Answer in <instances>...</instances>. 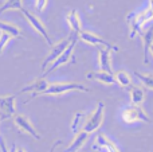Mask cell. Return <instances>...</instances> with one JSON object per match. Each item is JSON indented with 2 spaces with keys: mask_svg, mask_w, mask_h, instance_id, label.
<instances>
[{
  "mask_svg": "<svg viewBox=\"0 0 153 152\" xmlns=\"http://www.w3.org/2000/svg\"><path fill=\"white\" fill-rule=\"evenodd\" d=\"M149 53H151V54H152V57H153V43H152L151 48H149Z\"/></svg>",
  "mask_w": 153,
  "mask_h": 152,
  "instance_id": "28",
  "label": "cell"
},
{
  "mask_svg": "<svg viewBox=\"0 0 153 152\" xmlns=\"http://www.w3.org/2000/svg\"><path fill=\"white\" fill-rule=\"evenodd\" d=\"M141 38H143V45H144V63H148L149 48H151L153 43V26L149 27L144 34H141Z\"/></svg>",
  "mask_w": 153,
  "mask_h": 152,
  "instance_id": "16",
  "label": "cell"
},
{
  "mask_svg": "<svg viewBox=\"0 0 153 152\" xmlns=\"http://www.w3.org/2000/svg\"><path fill=\"white\" fill-rule=\"evenodd\" d=\"M91 150L93 151H98V150H106L108 152H120V150L117 148V145L106 136L105 133L100 132L97 135L94 140V144L91 145Z\"/></svg>",
  "mask_w": 153,
  "mask_h": 152,
  "instance_id": "10",
  "label": "cell"
},
{
  "mask_svg": "<svg viewBox=\"0 0 153 152\" xmlns=\"http://www.w3.org/2000/svg\"><path fill=\"white\" fill-rule=\"evenodd\" d=\"M103 117H105V104L102 101H100L97 104L95 110L91 115H87V118L85 121V125L82 128V131H85L86 133H93L95 132L103 123Z\"/></svg>",
  "mask_w": 153,
  "mask_h": 152,
  "instance_id": "4",
  "label": "cell"
},
{
  "mask_svg": "<svg viewBox=\"0 0 153 152\" xmlns=\"http://www.w3.org/2000/svg\"><path fill=\"white\" fill-rule=\"evenodd\" d=\"M13 123H15V125L18 127L22 132L30 135V136H32L36 140H40V135L38 133V131L31 124V121L28 120V117H26L24 115H15L13 116Z\"/></svg>",
  "mask_w": 153,
  "mask_h": 152,
  "instance_id": "9",
  "label": "cell"
},
{
  "mask_svg": "<svg viewBox=\"0 0 153 152\" xmlns=\"http://www.w3.org/2000/svg\"><path fill=\"white\" fill-rule=\"evenodd\" d=\"M114 80H116V83L117 85H120L121 88H129L130 85H132V78H130V75L128 74L126 72H124V70H120V72L114 73Z\"/></svg>",
  "mask_w": 153,
  "mask_h": 152,
  "instance_id": "20",
  "label": "cell"
},
{
  "mask_svg": "<svg viewBox=\"0 0 153 152\" xmlns=\"http://www.w3.org/2000/svg\"><path fill=\"white\" fill-rule=\"evenodd\" d=\"M98 57H100V69H101V72L113 74V70H111V50L110 48L100 47L98 48Z\"/></svg>",
  "mask_w": 153,
  "mask_h": 152,
  "instance_id": "13",
  "label": "cell"
},
{
  "mask_svg": "<svg viewBox=\"0 0 153 152\" xmlns=\"http://www.w3.org/2000/svg\"><path fill=\"white\" fill-rule=\"evenodd\" d=\"M70 42H71V37L66 38V39L58 42L56 45L51 46V51L48 53V55L46 57L45 61H43V63H42V70H43V72H46V70H47V66H50L53 62H55L56 59H58V57L61 55L65 50H66L67 46L70 45Z\"/></svg>",
  "mask_w": 153,
  "mask_h": 152,
  "instance_id": "6",
  "label": "cell"
},
{
  "mask_svg": "<svg viewBox=\"0 0 153 152\" xmlns=\"http://www.w3.org/2000/svg\"><path fill=\"white\" fill-rule=\"evenodd\" d=\"M89 136H90V135L86 133L85 131H79L78 133L75 135V137H74V140L71 142V144H70L69 147L65 150V152H78L82 147H83L85 143L87 142Z\"/></svg>",
  "mask_w": 153,
  "mask_h": 152,
  "instance_id": "15",
  "label": "cell"
},
{
  "mask_svg": "<svg viewBox=\"0 0 153 152\" xmlns=\"http://www.w3.org/2000/svg\"><path fill=\"white\" fill-rule=\"evenodd\" d=\"M71 42H70V45L67 46V48L63 51V53L61 54V55L58 57V59H56L55 62H53V63L50 65V67H48L47 70H46L45 73H43V75L42 77L45 78L46 75H48V74H51L53 72H55L58 67H61V66H63V65H66V63H69L70 61H71V58H73V51H74V47H75V45H76V40L79 39V35L78 34H74V32H71Z\"/></svg>",
  "mask_w": 153,
  "mask_h": 152,
  "instance_id": "3",
  "label": "cell"
},
{
  "mask_svg": "<svg viewBox=\"0 0 153 152\" xmlns=\"http://www.w3.org/2000/svg\"><path fill=\"white\" fill-rule=\"evenodd\" d=\"M8 10H16V11H22L23 10V4H22V0H5L4 4L0 7V15L3 12Z\"/></svg>",
  "mask_w": 153,
  "mask_h": 152,
  "instance_id": "22",
  "label": "cell"
},
{
  "mask_svg": "<svg viewBox=\"0 0 153 152\" xmlns=\"http://www.w3.org/2000/svg\"><path fill=\"white\" fill-rule=\"evenodd\" d=\"M129 94H130L132 105L141 107V104L144 102V98H145V92H144V89L138 88V86H132V88H129Z\"/></svg>",
  "mask_w": 153,
  "mask_h": 152,
  "instance_id": "18",
  "label": "cell"
},
{
  "mask_svg": "<svg viewBox=\"0 0 153 152\" xmlns=\"http://www.w3.org/2000/svg\"><path fill=\"white\" fill-rule=\"evenodd\" d=\"M67 23H69L70 28H71V32L74 34H78L82 31V27H81V19H79L78 15V11L76 10H71L69 13H67Z\"/></svg>",
  "mask_w": 153,
  "mask_h": 152,
  "instance_id": "17",
  "label": "cell"
},
{
  "mask_svg": "<svg viewBox=\"0 0 153 152\" xmlns=\"http://www.w3.org/2000/svg\"><path fill=\"white\" fill-rule=\"evenodd\" d=\"M0 31L5 32V34H10L12 38H19L22 37V31L19 30L18 26L12 23H7V22L0 20Z\"/></svg>",
  "mask_w": 153,
  "mask_h": 152,
  "instance_id": "19",
  "label": "cell"
},
{
  "mask_svg": "<svg viewBox=\"0 0 153 152\" xmlns=\"http://www.w3.org/2000/svg\"><path fill=\"white\" fill-rule=\"evenodd\" d=\"M87 118V115L83 112H76L75 116H74V120H73L71 123V131L74 132L76 135L79 131H82V128H83L85 125V121H86Z\"/></svg>",
  "mask_w": 153,
  "mask_h": 152,
  "instance_id": "21",
  "label": "cell"
},
{
  "mask_svg": "<svg viewBox=\"0 0 153 152\" xmlns=\"http://www.w3.org/2000/svg\"><path fill=\"white\" fill-rule=\"evenodd\" d=\"M47 1L48 0H36V10L39 11V12H42L46 8V5H47Z\"/></svg>",
  "mask_w": 153,
  "mask_h": 152,
  "instance_id": "25",
  "label": "cell"
},
{
  "mask_svg": "<svg viewBox=\"0 0 153 152\" xmlns=\"http://www.w3.org/2000/svg\"><path fill=\"white\" fill-rule=\"evenodd\" d=\"M15 152H26L23 150V148H20V147H15Z\"/></svg>",
  "mask_w": 153,
  "mask_h": 152,
  "instance_id": "27",
  "label": "cell"
},
{
  "mask_svg": "<svg viewBox=\"0 0 153 152\" xmlns=\"http://www.w3.org/2000/svg\"><path fill=\"white\" fill-rule=\"evenodd\" d=\"M87 80H94L98 81V82H102L105 85H116V80H114V75L113 74H109V73L105 72H91V73H87L86 74Z\"/></svg>",
  "mask_w": 153,
  "mask_h": 152,
  "instance_id": "14",
  "label": "cell"
},
{
  "mask_svg": "<svg viewBox=\"0 0 153 152\" xmlns=\"http://www.w3.org/2000/svg\"><path fill=\"white\" fill-rule=\"evenodd\" d=\"M20 12L23 13V16L27 19V22H28V23L32 26V28H34L35 31L38 32V34H40L43 38H45V40L47 42V45L53 46V40H51V38H50V35H48V32H47V30H46V27L43 26V23L39 20V18H38L36 15H34L32 12L27 11L26 8H23Z\"/></svg>",
  "mask_w": 153,
  "mask_h": 152,
  "instance_id": "7",
  "label": "cell"
},
{
  "mask_svg": "<svg viewBox=\"0 0 153 152\" xmlns=\"http://www.w3.org/2000/svg\"><path fill=\"white\" fill-rule=\"evenodd\" d=\"M48 85H50V83L47 82V80L40 77V78H36L32 83L24 86V88L20 90V93H27V92H30V93H31V98H34V97L40 96V94L48 88Z\"/></svg>",
  "mask_w": 153,
  "mask_h": 152,
  "instance_id": "12",
  "label": "cell"
},
{
  "mask_svg": "<svg viewBox=\"0 0 153 152\" xmlns=\"http://www.w3.org/2000/svg\"><path fill=\"white\" fill-rule=\"evenodd\" d=\"M79 39L89 43V45H93V46H103L105 48H110V50H114V51L118 50L117 46H111L110 43L103 40L101 37H98V35H95V34H91V32H87V31L79 32Z\"/></svg>",
  "mask_w": 153,
  "mask_h": 152,
  "instance_id": "11",
  "label": "cell"
},
{
  "mask_svg": "<svg viewBox=\"0 0 153 152\" xmlns=\"http://www.w3.org/2000/svg\"><path fill=\"white\" fill-rule=\"evenodd\" d=\"M122 120L126 124H132L136 123V121H144V123L151 124V118L146 116V113L144 112V109L141 107H136V105H130V107H126L121 113Z\"/></svg>",
  "mask_w": 153,
  "mask_h": 152,
  "instance_id": "5",
  "label": "cell"
},
{
  "mask_svg": "<svg viewBox=\"0 0 153 152\" xmlns=\"http://www.w3.org/2000/svg\"><path fill=\"white\" fill-rule=\"evenodd\" d=\"M134 75L146 86V88H149L153 90V75L152 74H143V73L134 72Z\"/></svg>",
  "mask_w": 153,
  "mask_h": 152,
  "instance_id": "23",
  "label": "cell"
},
{
  "mask_svg": "<svg viewBox=\"0 0 153 152\" xmlns=\"http://www.w3.org/2000/svg\"><path fill=\"white\" fill-rule=\"evenodd\" d=\"M11 35L10 34H5V32H1L0 34V54L4 51V47L7 46V43L10 42V39H11Z\"/></svg>",
  "mask_w": 153,
  "mask_h": 152,
  "instance_id": "24",
  "label": "cell"
},
{
  "mask_svg": "<svg viewBox=\"0 0 153 152\" xmlns=\"http://www.w3.org/2000/svg\"><path fill=\"white\" fill-rule=\"evenodd\" d=\"M61 143H62V142H61V140H58V142H55V143H54V144H53V147H51V148H50V151H48V152H54V151H55V148H56V147H58V145H59V144H61Z\"/></svg>",
  "mask_w": 153,
  "mask_h": 152,
  "instance_id": "26",
  "label": "cell"
},
{
  "mask_svg": "<svg viewBox=\"0 0 153 152\" xmlns=\"http://www.w3.org/2000/svg\"><path fill=\"white\" fill-rule=\"evenodd\" d=\"M153 19V11L151 8L145 10L141 13H133L130 12L128 15L126 20L129 23V38L133 39L137 34H141V28L145 23H148L149 20Z\"/></svg>",
  "mask_w": 153,
  "mask_h": 152,
  "instance_id": "1",
  "label": "cell"
},
{
  "mask_svg": "<svg viewBox=\"0 0 153 152\" xmlns=\"http://www.w3.org/2000/svg\"><path fill=\"white\" fill-rule=\"evenodd\" d=\"M73 90H76V92H90L89 88H86L85 85L82 83H76V82H55V83H50L48 88L43 92L40 96H61V94H65L67 92H73Z\"/></svg>",
  "mask_w": 153,
  "mask_h": 152,
  "instance_id": "2",
  "label": "cell"
},
{
  "mask_svg": "<svg viewBox=\"0 0 153 152\" xmlns=\"http://www.w3.org/2000/svg\"><path fill=\"white\" fill-rule=\"evenodd\" d=\"M16 115L15 96H0V121L11 118Z\"/></svg>",
  "mask_w": 153,
  "mask_h": 152,
  "instance_id": "8",
  "label": "cell"
}]
</instances>
